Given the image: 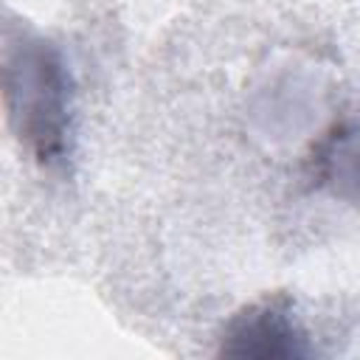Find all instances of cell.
<instances>
[{"mask_svg": "<svg viewBox=\"0 0 360 360\" xmlns=\"http://www.w3.org/2000/svg\"><path fill=\"white\" fill-rule=\"evenodd\" d=\"M219 354L231 357H307L312 354L287 295H264L236 312L222 338Z\"/></svg>", "mask_w": 360, "mask_h": 360, "instance_id": "2", "label": "cell"}, {"mask_svg": "<svg viewBox=\"0 0 360 360\" xmlns=\"http://www.w3.org/2000/svg\"><path fill=\"white\" fill-rule=\"evenodd\" d=\"M321 174L335 191L360 197V121L329 138L321 155Z\"/></svg>", "mask_w": 360, "mask_h": 360, "instance_id": "3", "label": "cell"}, {"mask_svg": "<svg viewBox=\"0 0 360 360\" xmlns=\"http://www.w3.org/2000/svg\"><path fill=\"white\" fill-rule=\"evenodd\" d=\"M3 96L8 121L42 166H56L68 155L70 138V79L59 51L37 34L17 39L6 31Z\"/></svg>", "mask_w": 360, "mask_h": 360, "instance_id": "1", "label": "cell"}]
</instances>
